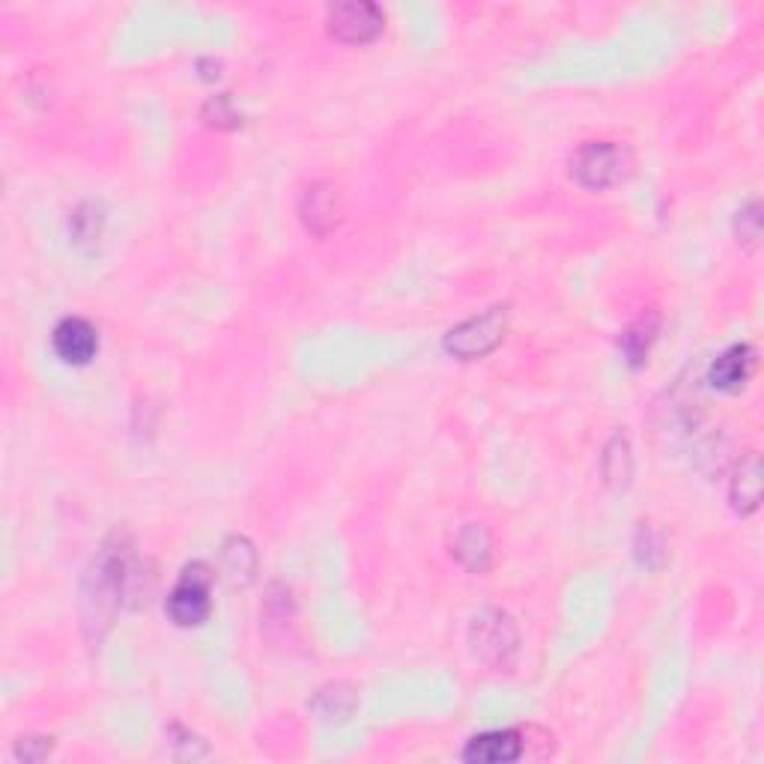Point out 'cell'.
<instances>
[{"label": "cell", "mask_w": 764, "mask_h": 764, "mask_svg": "<svg viewBox=\"0 0 764 764\" xmlns=\"http://www.w3.org/2000/svg\"><path fill=\"white\" fill-rule=\"evenodd\" d=\"M630 168H634V156L624 144L615 141H585L571 156V177L594 191L622 182Z\"/></svg>", "instance_id": "1"}, {"label": "cell", "mask_w": 764, "mask_h": 764, "mask_svg": "<svg viewBox=\"0 0 764 764\" xmlns=\"http://www.w3.org/2000/svg\"><path fill=\"white\" fill-rule=\"evenodd\" d=\"M212 571L203 562L189 564L182 571L180 583L173 585L171 597H168V615L173 624L180 627H198L210 618L212 601Z\"/></svg>", "instance_id": "2"}, {"label": "cell", "mask_w": 764, "mask_h": 764, "mask_svg": "<svg viewBox=\"0 0 764 764\" xmlns=\"http://www.w3.org/2000/svg\"><path fill=\"white\" fill-rule=\"evenodd\" d=\"M508 329V314L505 308H490L481 317L454 326L452 332L445 335V350L457 356V359H481L487 352H494L505 338Z\"/></svg>", "instance_id": "3"}, {"label": "cell", "mask_w": 764, "mask_h": 764, "mask_svg": "<svg viewBox=\"0 0 764 764\" xmlns=\"http://www.w3.org/2000/svg\"><path fill=\"white\" fill-rule=\"evenodd\" d=\"M469 643H473L475 654L487 664H508V657L517 651V627L499 609H484L473 618Z\"/></svg>", "instance_id": "4"}, {"label": "cell", "mask_w": 764, "mask_h": 764, "mask_svg": "<svg viewBox=\"0 0 764 764\" xmlns=\"http://www.w3.org/2000/svg\"><path fill=\"white\" fill-rule=\"evenodd\" d=\"M329 33L335 40L350 42V45H362V42L376 40L382 33V10L376 3L368 0H347V3H335L329 7Z\"/></svg>", "instance_id": "5"}, {"label": "cell", "mask_w": 764, "mask_h": 764, "mask_svg": "<svg viewBox=\"0 0 764 764\" xmlns=\"http://www.w3.org/2000/svg\"><path fill=\"white\" fill-rule=\"evenodd\" d=\"M51 343H54V352H57L61 362L81 368V364H91L96 359L99 335L87 320L66 317V320L57 322V329L51 335Z\"/></svg>", "instance_id": "6"}, {"label": "cell", "mask_w": 764, "mask_h": 764, "mask_svg": "<svg viewBox=\"0 0 764 764\" xmlns=\"http://www.w3.org/2000/svg\"><path fill=\"white\" fill-rule=\"evenodd\" d=\"M523 755V738L520 732H487V734H475L473 741L466 744L463 750V758L473 764H505V762H517Z\"/></svg>", "instance_id": "7"}, {"label": "cell", "mask_w": 764, "mask_h": 764, "mask_svg": "<svg viewBox=\"0 0 764 764\" xmlns=\"http://www.w3.org/2000/svg\"><path fill=\"white\" fill-rule=\"evenodd\" d=\"M303 222L308 231L314 233H329L341 219V201H338V191L329 185V182H314L308 185L303 194Z\"/></svg>", "instance_id": "8"}, {"label": "cell", "mask_w": 764, "mask_h": 764, "mask_svg": "<svg viewBox=\"0 0 764 764\" xmlns=\"http://www.w3.org/2000/svg\"><path fill=\"white\" fill-rule=\"evenodd\" d=\"M753 368H755L753 347L738 343V347H729V350H725L714 364H711L708 380H711V385L720 389V392H738V389L750 380Z\"/></svg>", "instance_id": "9"}, {"label": "cell", "mask_w": 764, "mask_h": 764, "mask_svg": "<svg viewBox=\"0 0 764 764\" xmlns=\"http://www.w3.org/2000/svg\"><path fill=\"white\" fill-rule=\"evenodd\" d=\"M762 502V463L755 454H746L738 463L732 478V505L738 513H750Z\"/></svg>", "instance_id": "10"}, {"label": "cell", "mask_w": 764, "mask_h": 764, "mask_svg": "<svg viewBox=\"0 0 764 764\" xmlns=\"http://www.w3.org/2000/svg\"><path fill=\"white\" fill-rule=\"evenodd\" d=\"M222 571L233 585H248L257 573V553L245 538H231L222 550Z\"/></svg>", "instance_id": "11"}, {"label": "cell", "mask_w": 764, "mask_h": 764, "mask_svg": "<svg viewBox=\"0 0 764 764\" xmlns=\"http://www.w3.org/2000/svg\"><path fill=\"white\" fill-rule=\"evenodd\" d=\"M454 555L460 559L469 571H487L490 564V538L484 532L481 526H466L457 541H454Z\"/></svg>", "instance_id": "12"}, {"label": "cell", "mask_w": 764, "mask_h": 764, "mask_svg": "<svg viewBox=\"0 0 764 764\" xmlns=\"http://www.w3.org/2000/svg\"><path fill=\"white\" fill-rule=\"evenodd\" d=\"M314 711H317L322 720H329V723H341V720H347V717L356 711V693H352V687L347 685L322 687L320 693L314 696Z\"/></svg>", "instance_id": "13"}, {"label": "cell", "mask_w": 764, "mask_h": 764, "mask_svg": "<svg viewBox=\"0 0 764 764\" xmlns=\"http://www.w3.org/2000/svg\"><path fill=\"white\" fill-rule=\"evenodd\" d=\"M654 335H657V322H636L634 329H627L622 335V347L627 352L630 364H643V359L648 356V347H651Z\"/></svg>", "instance_id": "14"}, {"label": "cell", "mask_w": 764, "mask_h": 764, "mask_svg": "<svg viewBox=\"0 0 764 764\" xmlns=\"http://www.w3.org/2000/svg\"><path fill=\"white\" fill-rule=\"evenodd\" d=\"M203 117H206V123L215 126V129H233V126H240V112L233 108L231 96H215V99L206 102Z\"/></svg>", "instance_id": "15"}, {"label": "cell", "mask_w": 764, "mask_h": 764, "mask_svg": "<svg viewBox=\"0 0 764 764\" xmlns=\"http://www.w3.org/2000/svg\"><path fill=\"white\" fill-rule=\"evenodd\" d=\"M99 227H102V219L99 212H96V206H81L75 215H72V233H75V240L78 242H93L96 236H99Z\"/></svg>", "instance_id": "16"}, {"label": "cell", "mask_w": 764, "mask_h": 764, "mask_svg": "<svg viewBox=\"0 0 764 764\" xmlns=\"http://www.w3.org/2000/svg\"><path fill=\"white\" fill-rule=\"evenodd\" d=\"M171 746L173 750L185 746L180 758H201V755H206V746L201 744V738H198V734L185 732L182 725H171Z\"/></svg>", "instance_id": "17"}, {"label": "cell", "mask_w": 764, "mask_h": 764, "mask_svg": "<svg viewBox=\"0 0 764 764\" xmlns=\"http://www.w3.org/2000/svg\"><path fill=\"white\" fill-rule=\"evenodd\" d=\"M15 753H19L24 762H40V758H45V755L51 753V741H45V738H21Z\"/></svg>", "instance_id": "18"}]
</instances>
